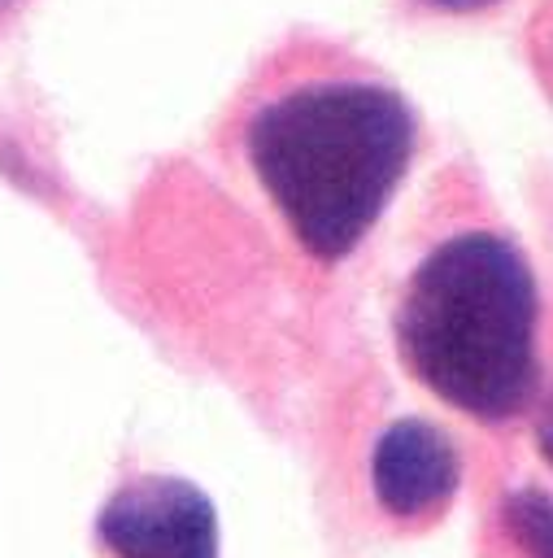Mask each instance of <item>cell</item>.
Here are the masks:
<instances>
[{
  "mask_svg": "<svg viewBox=\"0 0 553 558\" xmlns=\"http://www.w3.org/2000/svg\"><path fill=\"white\" fill-rule=\"evenodd\" d=\"M540 288L514 240L470 227L409 270L396 349L414 379L475 418H509L536 388Z\"/></svg>",
  "mask_w": 553,
  "mask_h": 558,
  "instance_id": "cell-2",
  "label": "cell"
},
{
  "mask_svg": "<svg viewBox=\"0 0 553 558\" xmlns=\"http://www.w3.org/2000/svg\"><path fill=\"white\" fill-rule=\"evenodd\" d=\"M30 0H0V39L9 35V26L22 17V9H26Z\"/></svg>",
  "mask_w": 553,
  "mask_h": 558,
  "instance_id": "cell-8",
  "label": "cell"
},
{
  "mask_svg": "<svg viewBox=\"0 0 553 558\" xmlns=\"http://www.w3.org/2000/svg\"><path fill=\"white\" fill-rule=\"evenodd\" d=\"M414 148V105L318 35H292L239 113L244 166L314 262H344L370 235Z\"/></svg>",
  "mask_w": 553,
  "mask_h": 558,
  "instance_id": "cell-1",
  "label": "cell"
},
{
  "mask_svg": "<svg viewBox=\"0 0 553 558\" xmlns=\"http://www.w3.org/2000/svg\"><path fill=\"white\" fill-rule=\"evenodd\" d=\"M527 39L536 44V57H540V65H544V78L553 83V0H540L536 22L527 26Z\"/></svg>",
  "mask_w": 553,
  "mask_h": 558,
  "instance_id": "cell-7",
  "label": "cell"
},
{
  "mask_svg": "<svg viewBox=\"0 0 553 558\" xmlns=\"http://www.w3.org/2000/svg\"><path fill=\"white\" fill-rule=\"evenodd\" d=\"M457 449L453 440L422 423V418H396L370 453V488L374 501L396 519H418L440 510L457 493Z\"/></svg>",
  "mask_w": 553,
  "mask_h": 558,
  "instance_id": "cell-4",
  "label": "cell"
},
{
  "mask_svg": "<svg viewBox=\"0 0 553 558\" xmlns=\"http://www.w3.org/2000/svg\"><path fill=\"white\" fill-rule=\"evenodd\" d=\"M540 449H544V458L553 462V401H549V410H544V418H540Z\"/></svg>",
  "mask_w": 553,
  "mask_h": 558,
  "instance_id": "cell-9",
  "label": "cell"
},
{
  "mask_svg": "<svg viewBox=\"0 0 553 558\" xmlns=\"http://www.w3.org/2000/svg\"><path fill=\"white\" fill-rule=\"evenodd\" d=\"M113 558H218V510L205 488L179 475H139L96 514Z\"/></svg>",
  "mask_w": 553,
  "mask_h": 558,
  "instance_id": "cell-3",
  "label": "cell"
},
{
  "mask_svg": "<svg viewBox=\"0 0 553 558\" xmlns=\"http://www.w3.org/2000/svg\"><path fill=\"white\" fill-rule=\"evenodd\" d=\"M505 527L527 558H553V497L544 488H518L505 501Z\"/></svg>",
  "mask_w": 553,
  "mask_h": 558,
  "instance_id": "cell-5",
  "label": "cell"
},
{
  "mask_svg": "<svg viewBox=\"0 0 553 558\" xmlns=\"http://www.w3.org/2000/svg\"><path fill=\"white\" fill-rule=\"evenodd\" d=\"M405 4L427 17H483V13L501 9L505 0H405Z\"/></svg>",
  "mask_w": 553,
  "mask_h": 558,
  "instance_id": "cell-6",
  "label": "cell"
}]
</instances>
